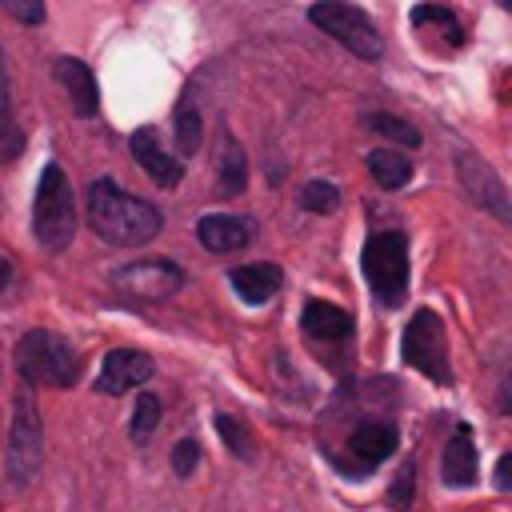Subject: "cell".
<instances>
[{
	"instance_id": "6da1fadb",
	"label": "cell",
	"mask_w": 512,
	"mask_h": 512,
	"mask_svg": "<svg viewBox=\"0 0 512 512\" xmlns=\"http://www.w3.org/2000/svg\"><path fill=\"white\" fill-rule=\"evenodd\" d=\"M88 224L100 240H108L116 248H136L164 228V216L148 200H140V196L124 192L116 180L100 176L88 188Z\"/></svg>"
},
{
	"instance_id": "7a4b0ae2",
	"label": "cell",
	"mask_w": 512,
	"mask_h": 512,
	"mask_svg": "<svg viewBox=\"0 0 512 512\" xmlns=\"http://www.w3.org/2000/svg\"><path fill=\"white\" fill-rule=\"evenodd\" d=\"M16 372L24 376V384H40V388H72L80 380V352L48 328H32L16 340Z\"/></svg>"
},
{
	"instance_id": "3957f363",
	"label": "cell",
	"mask_w": 512,
	"mask_h": 512,
	"mask_svg": "<svg viewBox=\"0 0 512 512\" xmlns=\"http://www.w3.org/2000/svg\"><path fill=\"white\" fill-rule=\"evenodd\" d=\"M32 232L48 252H60L76 236V204H72V184L60 164H44L32 196Z\"/></svg>"
},
{
	"instance_id": "277c9868",
	"label": "cell",
	"mask_w": 512,
	"mask_h": 512,
	"mask_svg": "<svg viewBox=\"0 0 512 512\" xmlns=\"http://www.w3.org/2000/svg\"><path fill=\"white\" fill-rule=\"evenodd\" d=\"M360 272L380 308H400L408 296V236L376 232L360 252Z\"/></svg>"
},
{
	"instance_id": "5b68a950",
	"label": "cell",
	"mask_w": 512,
	"mask_h": 512,
	"mask_svg": "<svg viewBox=\"0 0 512 512\" xmlns=\"http://www.w3.org/2000/svg\"><path fill=\"white\" fill-rule=\"evenodd\" d=\"M308 20L328 32L340 48H348L360 60H380L384 56V36L372 24V16L364 8H356L352 0H316L308 8Z\"/></svg>"
},
{
	"instance_id": "8992f818",
	"label": "cell",
	"mask_w": 512,
	"mask_h": 512,
	"mask_svg": "<svg viewBox=\"0 0 512 512\" xmlns=\"http://www.w3.org/2000/svg\"><path fill=\"white\" fill-rule=\"evenodd\" d=\"M404 364H412L420 376H428L432 384H452V364H448V332L440 312L432 308H416V316L404 328Z\"/></svg>"
},
{
	"instance_id": "52a82bcc",
	"label": "cell",
	"mask_w": 512,
	"mask_h": 512,
	"mask_svg": "<svg viewBox=\"0 0 512 512\" xmlns=\"http://www.w3.org/2000/svg\"><path fill=\"white\" fill-rule=\"evenodd\" d=\"M44 460V432H40V408L28 392H16L12 404V432H8V452H4V472L16 488L32 484Z\"/></svg>"
},
{
	"instance_id": "ba28073f",
	"label": "cell",
	"mask_w": 512,
	"mask_h": 512,
	"mask_svg": "<svg viewBox=\"0 0 512 512\" xmlns=\"http://www.w3.org/2000/svg\"><path fill=\"white\" fill-rule=\"evenodd\" d=\"M112 288L128 300H140V304H156V300H168L184 288V272L180 264L172 260H136V264H124L112 272Z\"/></svg>"
},
{
	"instance_id": "9c48e42d",
	"label": "cell",
	"mask_w": 512,
	"mask_h": 512,
	"mask_svg": "<svg viewBox=\"0 0 512 512\" xmlns=\"http://www.w3.org/2000/svg\"><path fill=\"white\" fill-rule=\"evenodd\" d=\"M456 172H460L464 192H468L480 208H488L496 220H508V216H512L508 188H504V180L496 176V168H492L488 160H480L476 152H460V156H456Z\"/></svg>"
},
{
	"instance_id": "30bf717a",
	"label": "cell",
	"mask_w": 512,
	"mask_h": 512,
	"mask_svg": "<svg viewBox=\"0 0 512 512\" xmlns=\"http://www.w3.org/2000/svg\"><path fill=\"white\" fill-rule=\"evenodd\" d=\"M156 372L152 356L140 352V348H112L104 360H100V372H96V392L104 396H120V392H132L140 384H148Z\"/></svg>"
},
{
	"instance_id": "8fae6325",
	"label": "cell",
	"mask_w": 512,
	"mask_h": 512,
	"mask_svg": "<svg viewBox=\"0 0 512 512\" xmlns=\"http://www.w3.org/2000/svg\"><path fill=\"white\" fill-rule=\"evenodd\" d=\"M252 232H256V224L248 216H228V212L200 216V224H196V240L204 244V252H216V256L240 252L252 240Z\"/></svg>"
},
{
	"instance_id": "7c38bea8",
	"label": "cell",
	"mask_w": 512,
	"mask_h": 512,
	"mask_svg": "<svg viewBox=\"0 0 512 512\" xmlns=\"http://www.w3.org/2000/svg\"><path fill=\"white\" fill-rule=\"evenodd\" d=\"M52 72H56L60 88L68 92L72 112L84 116V120L96 116V108H100V92H96V76H92V68H88L84 60H76V56H60V60H52Z\"/></svg>"
},
{
	"instance_id": "4fadbf2b",
	"label": "cell",
	"mask_w": 512,
	"mask_h": 512,
	"mask_svg": "<svg viewBox=\"0 0 512 512\" xmlns=\"http://www.w3.org/2000/svg\"><path fill=\"white\" fill-rule=\"evenodd\" d=\"M128 144H132V156L140 160V168H144L160 188H176V184H180L184 164H180V160H176V156L156 140V132H152V128H136Z\"/></svg>"
},
{
	"instance_id": "5bb4252c",
	"label": "cell",
	"mask_w": 512,
	"mask_h": 512,
	"mask_svg": "<svg viewBox=\"0 0 512 512\" xmlns=\"http://www.w3.org/2000/svg\"><path fill=\"white\" fill-rule=\"evenodd\" d=\"M396 444H400V432H396L392 420H360L352 428V436H348V448L364 464V472L376 468V464H384L396 452Z\"/></svg>"
},
{
	"instance_id": "9a60e30c",
	"label": "cell",
	"mask_w": 512,
	"mask_h": 512,
	"mask_svg": "<svg viewBox=\"0 0 512 512\" xmlns=\"http://www.w3.org/2000/svg\"><path fill=\"white\" fill-rule=\"evenodd\" d=\"M440 480L448 488H468L476 480V444H472V432L468 424H460L448 444H444V456H440Z\"/></svg>"
},
{
	"instance_id": "2e32d148",
	"label": "cell",
	"mask_w": 512,
	"mask_h": 512,
	"mask_svg": "<svg viewBox=\"0 0 512 512\" xmlns=\"http://www.w3.org/2000/svg\"><path fill=\"white\" fill-rule=\"evenodd\" d=\"M248 188V156L232 132L216 140V196H240Z\"/></svg>"
},
{
	"instance_id": "e0dca14e",
	"label": "cell",
	"mask_w": 512,
	"mask_h": 512,
	"mask_svg": "<svg viewBox=\"0 0 512 512\" xmlns=\"http://www.w3.org/2000/svg\"><path fill=\"white\" fill-rule=\"evenodd\" d=\"M228 284H232V292L244 304H264V300H272L280 292L284 272L276 264H244V268H232L228 272Z\"/></svg>"
},
{
	"instance_id": "ac0fdd59",
	"label": "cell",
	"mask_w": 512,
	"mask_h": 512,
	"mask_svg": "<svg viewBox=\"0 0 512 512\" xmlns=\"http://www.w3.org/2000/svg\"><path fill=\"white\" fill-rule=\"evenodd\" d=\"M300 328L304 336L312 340H348L352 336V316L340 308V304H328V300H308L304 312H300Z\"/></svg>"
},
{
	"instance_id": "d6986e66",
	"label": "cell",
	"mask_w": 512,
	"mask_h": 512,
	"mask_svg": "<svg viewBox=\"0 0 512 512\" xmlns=\"http://www.w3.org/2000/svg\"><path fill=\"white\" fill-rule=\"evenodd\" d=\"M412 28L416 32H436V44L440 48H460L464 44V28H460L456 12L452 8H440V4L412 8Z\"/></svg>"
},
{
	"instance_id": "ffe728a7",
	"label": "cell",
	"mask_w": 512,
	"mask_h": 512,
	"mask_svg": "<svg viewBox=\"0 0 512 512\" xmlns=\"http://www.w3.org/2000/svg\"><path fill=\"white\" fill-rule=\"evenodd\" d=\"M24 152V128L12 116V88H8V60L0 52V164Z\"/></svg>"
},
{
	"instance_id": "44dd1931",
	"label": "cell",
	"mask_w": 512,
	"mask_h": 512,
	"mask_svg": "<svg viewBox=\"0 0 512 512\" xmlns=\"http://www.w3.org/2000/svg\"><path fill=\"white\" fill-rule=\"evenodd\" d=\"M368 172H372V180H376L380 188L396 192V188L408 184L412 160H408L400 148H372V152H368Z\"/></svg>"
},
{
	"instance_id": "7402d4cb",
	"label": "cell",
	"mask_w": 512,
	"mask_h": 512,
	"mask_svg": "<svg viewBox=\"0 0 512 512\" xmlns=\"http://www.w3.org/2000/svg\"><path fill=\"white\" fill-rule=\"evenodd\" d=\"M364 124H368L372 132H380L388 144L420 148V132H416V124H408V120H404V116H396V112H368V116H364Z\"/></svg>"
},
{
	"instance_id": "603a6c76",
	"label": "cell",
	"mask_w": 512,
	"mask_h": 512,
	"mask_svg": "<svg viewBox=\"0 0 512 512\" xmlns=\"http://www.w3.org/2000/svg\"><path fill=\"white\" fill-rule=\"evenodd\" d=\"M156 424H160V396H152V392L136 396V404H132V420H128V436H132L136 444H144V440L152 436Z\"/></svg>"
},
{
	"instance_id": "cb8c5ba5",
	"label": "cell",
	"mask_w": 512,
	"mask_h": 512,
	"mask_svg": "<svg viewBox=\"0 0 512 512\" xmlns=\"http://www.w3.org/2000/svg\"><path fill=\"white\" fill-rule=\"evenodd\" d=\"M216 432H220V440H224V448H228L232 456H240V460H252V456H256V448H252V440H248V428H244L236 416L216 412Z\"/></svg>"
},
{
	"instance_id": "d4e9b609",
	"label": "cell",
	"mask_w": 512,
	"mask_h": 512,
	"mask_svg": "<svg viewBox=\"0 0 512 512\" xmlns=\"http://www.w3.org/2000/svg\"><path fill=\"white\" fill-rule=\"evenodd\" d=\"M300 208H304V212H320V216L336 212V208H340L336 184H328V180H308V184L300 188Z\"/></svg>"
},
{
	"instance_id": "484cf974",
	"label": "cell",
	"mask_w": 512,
	"mask_h": 512,
	"mask_svg": "<svg viewBox=\"0 0 512 512\" xmlns=\"http://www.w3.org/2000/svg\"><path fill=\"white\" fill-rule=\"evenodd\" d=\"M200 140H204L200 112H196V108H188V104H180V108H176V148H180L184 156H192V152L200 148Z\"/></svg>"
},
{
	"instance_id": "4316f807",
	"label": "cell",
	"mask_w": 512,
	"mask_h": 512,
	"mask_svg": "<svg viewBox=\"0 0 512 512\" xmlns=\"http://www.w3.org/2000/svg\"><path fill=\"white\" fill-rule=\"evenodd\" d=\"M0 8L12 20H20V24H40L48 16V4L44 0H0Z\"/></svg>"
},
{
	"instance_id": "83f0119b",
	"label": "cell",
	"mask_w": 512,
	"mask_h": 512,
	"mask_svg": "<svg viewBox=\"0 0 512 512\" xmlns=\"http://www.w3.org/2000/svg\"><path fill=\"white\" fill-rule=\"evenodd\" d=\"M196 460H200V448H196V440H192V436L176 440V448H172V472H176V476H192Z\"/></svg>"
},
{
	"instance_id": "f1b7e54d",
	"label": "cell",
	"mask_w": 512,
	"mask_h": 512,
	"mask_svg": "<svg viewBox=\"0 0 512 512\" xmlns=\"http://www.w3.org/2000/svg\"><path fill=\"white\" fill-rule=\"evenodd\" d=\"M408 484H412V464L404 468V476H400V480H396V488H392V504H396V508H404V504H408Z\"/></svg>"
},
{
	"instance_id": "f546056e",
	"label": "cell",
	"mask_w": 512,
	"mask_h": 512,
	"mask_svg": "<svg viewBox=\"0 0 512 512\" xmlns=\"http://www.w3.org/2000/svg\"><path fill=\"white\" fill-rule=\"evenodd\" d=\"M508 472H512V456H500V468H496V488L500 492L508 488Z\"/></svg>"
},
{
	"instance_id": "4dcf8cb0",
	"label": "cell",
	"mask_w": 512,
	"mask_h": 512,
	"mask_svg": "<svg viewBox=\"0 0 512 512\" xmlns=\"http://www.w3.org/2000/svg\"><path fill=\"white\" fill-rule=\"evenodd\" d=\"M8 284H12V260L0 256V292H8Z\"/></svg>"
},
{
	"instance_id": "1f68e13d",
	"label": "cell",
	"mask_w": 512,
	"mask_h": 512,
	"mask_svg": "<svg viewBox=\"0 0 512 512\" xmlns=\"http://www.w3.org/2000/svg\"><path fill=\"white\" fill-rule=\"evenodd\" d=\"M496 4H500V8H512V0H496Z\"/></svg>"
}]
</instances>
